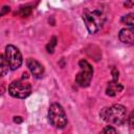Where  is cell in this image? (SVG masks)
<instances>
[{
	"mask_svg": "<svg viewBox=\"0 0 134 134\" xmlns=\"http://www.w3.org/2000/svg\"><path fill=\"white\" fill-rule=\"evenodd\" d=\"M118 38L120 40V42L128 44V45H132L134 42V30L133 27H128V28H122L119 34H118Z\"/></svg>",
	"mask_w": 134,
	"mask_h": 134,
	"instance_id": "obj_8",
	"label": "cell"
},
{
	"mask_svg": "<svg viewBox=\"0 0 134 134\" xmlns=\"http://www.w3.org/2000/svg\"><path fill=\"white\" fill-rule=\"evenodd\" d=\"M26 64H27V67L29 69V71L31 72V74L36 77V79H41L44 74V67L35 59H27L26 61Z\"/></svg>",
	"mask_w": 134,
	"mask_h": 134,
	"instance_id": "obj_7",
	"label": "cell"
},
{
	"mask_svg": "<svg viewBox=\"0 0 134 134\" xmlns=\"http://www.w3.org/2000/svg\"><path fill=\"white\" fill-rule=\"evenodd\" d=\"M99 134H117V133H116L115 128H113L112 126H107L102 130Z\"/></svg>",
	"mask_w": 134,
	"mask_h": 134,
	"instance_id": "obj_14",
	"label": "cell"
},
{
	"mask_svg": "<svg viewBox=\"0 0 134 134\" xmlns=\"http://www.w3.org/2000/svg\"><path fill=\"white\" fill-rule=\"evenodd\" d=\"M122 89H124V87H122L121 84H119V83H117V82H114V81H111V82L108 84V86H107L106 93H107L108 95H110V96H114V95H116L118 92H120Z\"/></svg>",
	"mask_w": 134,
	"mask_h": 134,
	"instance_id": "obj_9",
	"label": "cell"
},
{
	"mask_svg": "<svg viewBox=\"0 0 134 134\" xmlns=\"http://www.w3.org/2000/svg\"><path fill=\"white\" fill-rule=\"evenodd\" d=\"M121 22L125 23L126 25H128L129 27H133L134 25V14H128L127 16H124L121 18Z\"/></svg>",
	"mask_w": 134,
	"mask_h": 134,
	"instance_id": "obj_11",
	"label": "cell"
},
{
	"mask_svg": "<svg viewBox=\"0 0 134 134\" xmlns=\"http://www.w3.org/2000/svg\"><path fill=\"white\" fill-rule=\"evenodd\" d=\"M83 20L88 31L90 34H95L103 27L106 21V13L103 8L98 7L86 8L83 13Z\"/></svg>",
	"mask_w": 134,
	"mask_h": 134,
	"instance_id": "obj_1",
	"label": "cell"
},
{
	"mask_svg": "<svg viewBox=\"0 0 134 134\" xmlns=\"http://www.w3.org/2000/svg\"><path fill=\"white\" fill-rule=\"evenodd\" d=\"M8 92L13 97L25 98L30 94L31 86L23 81H14L8 87Z\"/></svg>",
	"mask_w": 134,
	"mask_h": 134,
	"instance_id": "obj_6",
	"label": "cell"
},
{
	"mask_svg": "<svg viewBox=\"0 0 134 134\" xmlns=\"http://www.w3.org/2000/svg\"><path fill=\"white\" fill-rule=\"evenodd\" d=\"M28 77V73L27 72H24L23 73V79H27Z\"/></svg>",
	"mask_w": 134,
	"mask_h": 134,
	"instance_id": "obj_19",
	"label": "cell"
},
{
	"mask_svg": "<svg viewBox=\"0 0 134 134\" xmlns=\"http://www.w3.org/2000/svg\"><path fill=\"white\" fill-rule=\"evenodd\" d=\"M8 69H9V67H8V64H7L5 57L0 53V76L5 75L8 71Z\"/></svg>",
	"mask_w": 134,
	"mask_h": 134,
	"instance_id": "obj_10",
	"label": "cell"
},
{
	"mask_svg": "<svg viewBox=\"0 0 134 134\" xmlns=\"http://www.w3.org/2000/svg\"><path fill=\"white\" fill-rule=\"evenodd\" d=\"M31 13V7L30 6H23L19 9V15L21 17H27Z\"/></svg>",
	"mask_w": 134,
	"mask_h": 134,
	"instance_id": "obj_13",
	"label": "cell"
},
{
	"mask_svg": "<svg viewBox=\"0 0 134 134\" xmlns=\"http://www.w3.org/2000/svg\"><path fill=\"white\" fill-rule=\"evenodd\" d=\"M55 46H57V37H54V36H53V37L50 39V41L48 42V44L46 45L47 52L52 53V52H53V50H54V48H55Z\"/></svg>",
	"mask_w": 134,
	"mask_h": 134,
	"instance_id": "obj_12",
	"label": "cell"
},
{
	"mask_svg": "<svg viewBox=\"0 0 134 134\" xmlns=\"http://www.w3.org/2000/svg\"><path fill=\"white\" fill-rule=\"evenodd\" d=\"M79 67L80 72L75 75V83L80 87H88L92 80L93 68L86 60H81L79 62Z\"/></svg>",
	"mask_w": 134,
	"mask_h": 134,
	"instance_id": "obj_4",
	"label": "cell"
},
{
	"mask_svg": "<svg viewBox=\"0 0 134 134\" xmlns=\"http://www.w3.org/2000/svg\"><path fill=\"white\" fill-rule=\"evenodd\" d=\"M5 59L7 61L9 69L12 70L18 69L23 62L20 50L14 45H7L5 47Z\"/></svg>",
	"mask_w": 134,
	"mask_h": 134,
	"instance_id": "obj_5",
	"label": "cell"
},
{
	"mask_svg": "<svg viewBox=\"0 0 134 134\" xmlns=\"http://www.w3.org/2000/svg\"><path fill=\"white\" fill-rule=\"evenodd\" d=\"M102 119L109 125L121 126L127 120V109L119 104L112 105L111 107H105L99 112Z\"/></svg>",
	"mask_w": 134,
	"mask_h": 134,
	"instance_id": "obj_2",
	"label": "cell"
},
{
	"mask_svg": "<svg viewBox=\"0 0 134 134\" xmlns=\"http://www.w3.org/2000/svg\"><path fill=\"white\" fill-rule=\"evenodd\" d=\"M14 121L17 122V124H20V122H22V117L21 116H15L14 117Z\"/></svg>",
	"mask_w": 134,
	"mask_h": 134,
	"instance_id": "obj_16",
	"label": "cell"
},
{
	"mask_svg": "<svg viewBox=\"0 0 134 134\" xmlns=\"http://www.w3.org/2000/svg\"><path fill=\"white\" fill-rule=\"evenodd\" d=\"M48 119L50 124L58 129H64L68 121L63 107L57 103L50 105L48 109Z\"/></svg>",
	"mask_w": 134,
	"mask_h": 134,
	"instance_id": "obj_3",
	"label": "cell"
},
{
	"mask_svg": "<svg viewBox=\"0 0 134 134\" xmlns=\"http://www.w3.org/2000/svg\"><path fill=\"white\" fill-rule=\"evenodd\" d=\"M8 10H9V7H8V6H4V7L2 8V12L0 13V16H2V15L5 14V13H7Z\"/></svg>",
	"mask_w": 134,
	"mask_h": 134,
	"instance_id": "obj_17",
	"label": "cell"
},
{
	"mask_svg": "<svg viewBox=\"0 0 134 134\" xmlns=\"http://www.w3.org/2000/svg\"><path fill=\"white\" fill-rule=\"evenodd\" d=\"M133 4V2H127V3H125V6H131Z\"/></svg>",
	"mask_w": 134,
	"mask_h": 134,
	"instance_id": "obj_18",
	"label": "cell"
},
{
	"mask_svg": "<svg viewBox=\"0 0 134 134\" xmlns=\"http://www.w3.org/2000/svg\"><path fill=\"white\" fill-rule=\"evenodd\" d=\"M112 75H113V80L112 81L117 82V80H118V71H117L116 68H113L112 69Z\"/></svg>",
	"mask_w": 134,
	"mask_h": 134,
	"instance_id": "obj_15",
	"label": "cell"
}]
</instances>
